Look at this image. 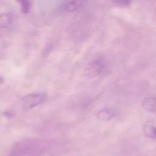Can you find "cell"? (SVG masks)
Here are the masks:
<instances>
[{"label": "cell", "mask_w": 156, "mask_h": 156, "mask_svg": "<svg viewBox=\"0 0 156 156\" xmlns=\"http://www.w3.org/2000/svg\"><path fill=\"white\" fill-rule=\"evenodd\" d=\"M18 3H20L21 11L23 13H27L29 11L30 7V0H16Z\"/></svg>", "instance_id": "cell-8"}, {"label": "cell", "mask_w": 156, "mask_h": 156, "mask_svg": "<svg viewBox=\"0 0 156 156\" xmlns=\"http://www.w3.org/2000/svg\"><path fill=\"white\" fill-rule=\"evenodd\" d=\"M143 132L146 136L156 140V124L147 122L144 125Z\"/></svg>", "instance_id": "cell-6"}, {"label": "cell", "mask_w": 156, "mask_h": 156, "mask_svg": "<svg viewBox=\"0 0 156 156\" xmlns=\"http://www.w3.org/2000/svg\"><path fill=\"white\" fill-rule=\"evenodd\" d=\"M45 98V96L41 93L30 94L23 98V104L26 108H33L41 104Z\"/></svg>", "instance_id": "cell-2"}, {"label": "cell", "mask_w": 156, "mask_h": 156, "mask_svg": "<svg viewBox=\"0 0 156 156\" xmlns=\"http://www.w3.org/2000/svg\"><path fill=\"white\" fill-rule=\"evenodd\" d=\"M112 2L120 7H127L129 6L131 0H112Z\"/></svg>", "instance_id": "cell-9"}, {"label": "cell", "mask_w": 156, "mask_h": 156, "mask_svg": "<svg viewBox=\"0 0 156 156\" xmlns=\"http://www.w3.org/2000/svg\"><path fill=\"white\" fill-rule=\"evenodd\" d=\"M115 110L110 108H104L99 110L96 113V118L101 121H108L116 116Z\"/></svg>", "instance_id": "cell-3"}, {"label": "cell", "mask_w": 156, "mask_h": 156, "mask_svg": "<svg viewBox=\"0 0 156 156\" xmlns=\"http://www.w3.org/2000/svg\"><path fill=\"white\" fill-rule=\"evenodd\" d=\"M141 105L146 111L156 113V97H147L143 99Z\"/></svg>", "instance_id": "cell-5"}, {"label": "cell", "mask_w": 156, "mask_h": 156, "mask_svg": "<svg viewBox=\"0 0 156 156\" xmlns=\"http://www.w3.org/2000/svg\"><path fill=\"white\" fill-rule=\"evenodd\" d=\"M12 16L9 13H2L0 15V28L7 27L11 23Z\"/></svg>", "instance_id": "cell-7"}, {"label": "cell", "mask_w": 156, "mask_h": 156, "mask_svg": "<svg viewBox=\"0 0 156 156\" xmlns=\"http://www.w3.org/2000/svg\"><path fill=\"white\" fill-rule=\"evenodd\" d=\"M104 63L101 60H96L90 62L85 68V76L90 79L99 76L104 69Z\"/></svg>", "instance_id": "cell-1"}, {"label": "cell", "mask_w": 156, "mask_h": 156, "mask_svg": "<svg viewBox=\"0 0 156 156\" xmlns=\"http://www.w3.org/2000/svg\"><path fill=\"white\" fill-rule=\"evenodd\" d=\"M83 0H63L62 8L64 10L72 12L77 10L82 4Z\"/></svg>", "instance_id": "cell-4"}]
</instances>
